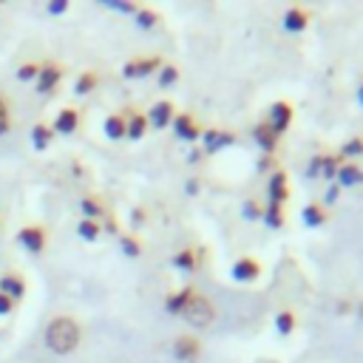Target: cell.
<instances>
[{
  "label": "cell",
  "instance_id": "6da1fadb",
  "mask_svg": "<svg viewBox=\"0 0 363 363\" xmlns=\"http://www.w3.org/2000/svg\"><path fill=\"white\" fill-rule=\"evenodd\" d=\"M45 343H48V349L57 352V354L71 352V349L79 343V329H77V323H74L71 318H54V320L48 323V329H45Z\"/></svg>",
  "mask_w": 363,
  "mask_h": 363
},
{
  "label": "cell",
  "instance_id": "7a4b0ae2",
  "mask_svg": "<svg viewBox=\"0 0 363 363\" xmlns=\"http://www.w3.org/2000/svg\"><path fill=\"white\" fill-rule=\"evenodd\" d=\"M182 315H184L193 326H207V323L213 320V306H210L201 295H190V301L184 303Z\"/></svg>",
  "mask_w": 363,
  "mask_h": 363
},
{
  "label": "cell",
  "instance_id": "3957f363",
  "mask_svg": "<svg viewBox=\"0 0 363 363\" xmlns=\"http://www.w3.org/2000/svg\"><path fill=\"white\" fill-rule=\"evenodd\" d=\"M20 244L28 250V252H40L43 244H45V235L40 227H23L20 230Z\"/></svg>",
  "mask_w": 363,
  "mask_h": 363
},
{
  "label": "cell",
  "instance_id": "277c9868",
  "mask_svg": "<svg viewBox=\"0 0 363 363\" xmlns=\"http://www.w3.org/2000/svg\"><path fill=\"white\" fill-rule=\"evenodd\" d=\"M57 79H60V71H57L54 65L37 71V91H40V94H48V91L57 85Z\"/></svg>",
  "mask_w": 363,
  "mask_h": 363
},
{
  "label": "cell",
  "instance_id": "5b68a950",
  "mask_svg": "<svg viewBox=\"0 0 363 363\" xmlns=\"http://www.w3.org/2000/svg\"><path fill=\"white\" fill-rule=\"evenodd\" d=\"M0 292H3L6 298H11V301H14V298H20V295L26 292V286H23V281H20V278L3 275V278H0Z\"/></svg>",
  "mask_w": 363,
  "mask_h": 363
},
{
  "label": "cell",
  "instance_id": "8992f818",
  "mask_svg": "<svg viewBox=\"0 0 363 363\" xmlns=\"http://www.w3.org/2000/svg\"><path fill=\"white\" fill-rule=\"evenodd\" d=\"M233 275H235V281H252L258 275V264L250 261V258H244V261H238L233 267Z\"/></svg>",
  "mask_w": 363,
  "mask_h": 363
},
{
  "label": "cell",
  "instance_id": "52a82bcc",
  "mask_svg": "<svg viewBox=\"0 0 363 363\" xmlns=\"http://www.w3.org/2000/svg\"><path fill=\"white\" fill-rule=\"evenodd\" d=\"M196 354H199V340H193V337H179L176 340V357L193 360Z\"/></svg>",
  "mask_w": 363,
  "mask_h": 363
},
{
  "label": "cell",
  "instance_id": "ba28073f",
  "mask_svg": "<svg viewBox=\"0 0 363 363\" xmlns=\"http://www.w3.org/2000/svg\"><path fill=\"white\" fill-rule=\"evenodd\" d=\"M255 139H258V145H261L264 150H272L275 142H278V133L272 130V125H258V128H255Z\"/></svg>",
  "mask_w": 363,
  "mask_h": 363
},
{
  "label": "cell",
  "instance_id": "9c48e42d",
  "mask_svg": "<svg viewBox=\"0 0 363 363\" xmlns=\"http://www.w3.org/2000/svg\"><path fill=\"white\" fill-rule=\"evenodd\" d=\"M156 65H159V60H142V62H128L122 74H125V77H145V74H147V71H153Z\"/></svg>",
  "mask_w": 363,
  "mask_h": 363
},
{
  "label": "cell",
  "instance_id": "30bf717a",
  "mask_svg": "<svg viewBox=\"0 0 363 363\" xmlns=\"http://www.w3.org/2000/svg\"><path fill=\"white\" fill-rule=\"evenodd\" d=\"M286 125H289V105H284V102L272 105V130L278 133V130H284Z\"/></svg>",
  "mask_w": 363,
  "mask_h": 363
},
{
  "label": "cell",
  "instance_id": "8fae6325",
  "mask_svg": "<svg viewBox=\"0 0 363 363\" xmlns=\"http://www.w3.org/2000/svg\"><path fill=\"white\" fill-rule=\"evenodd\" d=\"M284 26H286L289 31H301V28L306 26V14H303V11H298V9H289V11H286V17H284Z\"/></svg>",
  "mask_w": 363,
  "mask_h": 363
},
{
  "label": "cell",
  "instance_id": "7c38bea8",
  "mask_svg": "<svg viewBox=\"0 0 363 363\" xmlns=\"http://www.w3.org/2000/svg\"><path fill=\"white\" fill-rule=\"evenodd\" d=\"M176 133H179L182 139H196V136H199V130H196V125L190 122V116H176Z\"/></svg>",
  "mask_w": 363,
  "mask_h": 363
},
{
  "label": "cell",
  "instance_id": "4fadbf2b",
  "mask_svg": "<svg viewBox=\"0 0 363 363\" xmlns=\"http://www.w3.org/2000/svg\"><path fill=\"white\" fill-rule=\"evenodd\" d=\"M337 179H340V184H346V187H352V184H360V182H363V173H360L357 167H352V164H346V167H340V173H337Z\"/></svg>",
  "mask_w": 363,
  "mask_h": 363
},
{
  "label": "cell",
  "instance_id": "5bb4252c",
  "mask_svg": "<svg viewBox=\"0 0 363 363\" xmlns=\"http://www.w3.org/2000/svg\"><path fill=\"white\" fill-rule=\"evenodd\" d=\"M167 119H170V105H167V102L153 105V111H150V122H153L156 128H162V125H167Z\"/></svg>",
  "mask_w": 363,
  "mask_h": 363
},
{
  "label": "cell",
  "instance_id": "9a60e30c",
  "mask_svg": "<svg viewBox=\"0 0 363 363\" xmlns=\"http://www.w3.org/2000/svg\"><path fill=\"white\" fill-rule=\"evenodd\" d=\"M269 196H272V204H281V199L286 196L284 173H275V176H272V182H269Z\"/></svg>",
  "mask_w": 363,
  "mask_h": 363
},
{
  "label": "cell",
  "instance_id": "2e32d148",
  "mask_svg": "<svg viewBox=\"0 0 363 363\" xmlns=\"http://www.w3.org/2000/svg\"><path fill=\"white\" fill-rule=\"evenodd\" d=\"M77 128V113L74 111H62L60 116H57V130L60 133H71Z\"/></svg>",
  "mask_w": 363,
  "mask_h": 363
},
{
  "label": "cell",
  "instance_id": "e0dca14e",
  "mask_svg": "<svg viewBox=\"0 0 363 363\" xmlns=\"http://www.w3.org/2000/svg\"><path fill=\"white\" fill-rule=\"evenodd\" d=\"M105 133H108V139L125 136V122H122L119 116H108V119H105Z\"/></svg>",
  "mask_w": 363,
  "mask_h": 363
},
{
  "label": "cell",
  "instance_id": "ac0fdd59",
  "mask_svg": "<svg viewBox=\"0 0 363 363\" xmlns=\"http://www.w3.org/2000/svg\"><path fill=\"white\" fill-rule=\"evenodd\" d=\"M303 221H306L309 227H318V224L323 221V210H320L318 204H309V207H303Z\"/></svg>",
  "mask_w": 363,
  "mask_h": 363
},
{
  "label": "cell",
  "instance_id": "d6986e66",
  "mask_svg": "<svg viewBox=\"0 0 363 363\" xmlns=\"http://www.w3.org/2000/svg\"><path fill=\"white\" fill-rule=\"evenodd\" d=\"M190 295H193L190 289H184V292H176V295L167 301V312H182V309H184V303L190 301Z\"/></svg>",
  "mask_w": 363,
  "mask_h": 363
},
{
  "label": "cell",
  "instance_id": "ffe728a7",
  "mask_svg": "<svg viewBox=\"0 0 363 363\" xmlns=\"http://www.w3.org/2000/svg\"><path fill=\"white\" fill-rule=\"evenodd\" d=\"M125 133H128L130 139H139V136L145 133V119H142V116H130V122H128Z\"/></svg>",
  "mask_w": 363,
  "mask_h": 363
},
{
  "label": "cell",
  "instance_id": "44dd1931",
  "mask_svg": "<svg viewBox=\"0 0 363 363\" xmlns=\"http://www.w3.org/2000/svg\"><path fill=\"white\" fill-rule=\"evenodd\" d=\"M31 139H34V147H45L48 139H51V130H48L45 125H37V128L31 130Z\"/></svg>",
  "mask_w": 363,
  "mask_h": 363
},
{
  "label": "cell",
  "instance_id": "7402d4cb",
  "mask_svg": "<svg viewBox=\"0 0 363 363\" xmlns=\"http://www.w3.org/2000/svg\"><path fill=\"white\" fill-rule=\"evenodd\" d=\"M230 142H233V136H227V133H207V150H218Z\"/></svg>",
  "mask_w": 363,
  "mask_h": 363
},
{
  "label": "cell",
  "instance_id": "603a6c76",
  "mask_svg": "<svg viewBox=\"0 0 363 363\" xmlns=\"http://www.w3.org/2000/svg\"><path fill=\"white\" fill-rule=\"evenodd\" d=\"M264 221H267L269 227H281V207H278V204H269L267 213H264Z\"/></svg>",
  "mask_w": 363,
  "mask_h": 363
},
{
  "label": "cell",
  "instance_id": "cb8c5ba5",
  "mask_svg": "<svg viewBox=\"0 0 363 363\" xmlns=\"http://www.w3.org/2000/svg\"><path fill=\"white\" fill-rule=\"evenodd\" d=\"M94 82H96L94 74H82V77L77 79V94H88V91L94 88Z\"/></svg>",
  "mask_w": 363,
  "mask_h": 363
},
{
  "label": "cell",
  "instance_id": "d4e9b609",
  "mask_svg": "<svg viewBox=\"0 0 363 363\" xmlns=\"http://www.w3.org/2000/svg\"><path fill=\"white\" fill-rule=\"evenodd\" d=\"M173 264H176V267H182V269H193V264H196V261H193V252H190V250H184V252H179V255L173 258Z\"/></svg>",
  "mask_w": 363,
  "mask_h": 363
},
{
  "label": "cell",
  "instance_id": "484cf974",
  "mask_svg": "<svg viewBox=\"0 0 363 363\" xmlns=\"http://www.w3.org/2000/svg\"><path fill=\"white\" fill-rule=\"evenodd\" d=\"M96 233H99V227H96L94 221H82V224H79V235H82V238L91 241V238H96Z\"/></svg>",
  "mask_w": 363,
  "mask_h": 363
},
{
  "label": "cell",
  "instance_id": "4316f807",
  "mask_svg": "<svg viewBox=\"0 0 363 363\" xmlns=\"http://www.w3.org/2000/svg\"><path fill=\"white\" fill-rule=\"evenodd\" d=\"M136 20H139V26H142V28H150V26L156 23V14L142 9V11H136Z\"/></svg>",
  "mask_w": 363,
  "mask_h": 363
},
{
  "label": "cell",
  "instance_id": "83f0119b",
  "mask_svg": "<svg viewBox=\"0 0 363 363\" xmlns=\"http://www.w3.org/2000/svg\"><path fill=\"white\" fill-rule=\"evenodd\" d=\"M275 323H278V332H284V335H286V332L292 329V315H289V312H281Z\"/></svg>",
  "mask_w": 363,
  "mask_h": 363
},
{
  "label": "cell",
  "instance_id": "f1b7e54d",
  "mask_svg": "<svg viewBox=\"0 0 363 363\" xmlns=\"http://www.w3.org/2000/svg\"><path fill=\"white\" fill-rule=\"evenodd\" d=\"M159 82H162V85H173V82H176V68H162Z\"/></svg>",
  "mask_w": 363,
  "mask_h": 363
},
{
  "label": "cell",
  "instance_id": "f546056e",
  "mask_svg": "<svg viewBox=\"0 0 363 363\" xmlns=\"http://www.w3.org/2000/svg\"><path fill=\"white\" fill-rule=\"evenodd\" d=\"M343 153H349V156H357V153H363V142H360V139L349 142V145L343 147Z\"/></svg>",
  "mask_w": 363,
  "mask_h": 363
},
{
  "label": "cell",
  "instance_id": "4dcf8cb0",
  "mask_svg": "<svg viewBox=\"0 0 363 363\" xmlns=\"http://www.w3.org/2000/svg\"><path fill=\"white\" fill-rule=\"evenodd\" d=\"M318 170H320L323 176H332V173H335V162H332V159H320V162H318Z\"/></svg>",
  "mask_w": 363,
  "mask_h": 363
},
{
  "label": "cell",
  "instance_id": "1f68e13d",
  "mask_svg": "<svg viewBox=\"0 0 363 363\" xmlns=\"http://www.w3.org/2000/svg\"><path fill=\"white\" fill-rule=\"evenodd\" d=\"M122 250H125L128 255H139V244H136L133 238H122Z\"/></svg>",
  "mask_w": 363,
  "mask_h": 363
},
{
  "label": "cell",
  "instance_id": "d6a6232c",
  "mask_svg": "<svg viewBox=\"0 0 363 363\" xmlns=\"http://www.w3.org/2000/svg\"><path fill=\"white\" fill-rule=\"evenodd\" d=\"M37 71H40L37 65H23L17 74H20V79H31V77H37Z\"/></svg>",
  "mask_w": 363,
  "mask_h": 363
},
{
  "label": "cell",
  "instance_id": "836d02e7",
  "mask_svg": "<svg viewBox=\"0 0 363 363\" xmlns=\"http://www.w3.org/2000/svg\"><path fill=\"white\" fill-rule=\"evenodd\" d=\"M105 6L119 9V11H133V6H130V3H122V0H105Z\"/></svg>",
  "mask_w": 363,
  "mask_h": 363
},
{
  "label": "cell",
  "instance_id": "e575fe53",
  "mask_svg": "<svg viewBox=\"0 0 363 363\" xmlns=\"http://www.w3.org/2000/svg\"><path fill=\"white\" fill-rule=\"evenodd\" d=\"M65 9H68V3H65V0H54V3L48 6V11H51V14H62Z\"/></svg>",
  "mask_w": 363,
  "mask_h": 363
},
{
  "label": "cell",
  "instance_id": "d590c367",
  "mask_svg": "<svg viewBox=\"0 0 363 363\" xmlns=\"http://www.w3.org/2000/svg\"><path fill=\"white\" fill-rule=\"evenodd\" d=\"M82 213H85V216H96V213H99V207H96L91 199H85V201H82Z\"/></svg>",
  "mask_w": 363,
  "mask_h": 363
},
{
  "label": "cell",
  "instance_id": "8d00e7d4",
  "mask_svg": "<svg viewBox=\"0 0 363 363\" xmlns=\"http://www.w3.org/2000/svg\"><path fill=\"white\" fill-rule=\"evenodd\" d=\"M244 216H247V218H258V216H261V210H258L255 204H250V201H247V204H244Z\"/></svg>",
  "mask_w": 363,
  "mask_h": 363
},
{
  "label": "cell",
  "instance_id": "74e56055",
  "mask_svg": "<svg viewBox=\"0 0 363 363\" xmlns=\"http://www.w3.org/2000/svg\"><path fill=\"white\" fill-rule=\"evenodd\" d=\"M11 309V298H6L3 292H0V315H6Z\"/></svg>",
  "mask_w": 363,
  "mask_h": 363
},
{
  "label": "cell",
  "instance_id": "f35d334b",
  "mask_svg": "<svg viewBox=\"0 0 363 363\" xmlns=\"http://www.w3.org/2000/svg\"><path fill=\"white\" fill-rule=\"evenodd\" d=\"M6 125H9V116H6V105L0 102V133L6 130Z\"/></svg>",
  "mask_w": 363,
  "mask_h": 363
},
{
  "label": "cell",
  "instance_id": "ab89813d",
  "mask_svg": "<svg viewBox=\"0 0 363 363\" xmlns=\"http://www.w3.org/2000/svg\"><path fill=\"white\" fill-rule=\"evenodd\" d=\"M360 102H363V88H360Z\"/></svg>",
  "mask_w": 363,
  "mask_h": 363
},
{
  "label": "cell",
  "instance_id": "60d3db41",
  "mask_svg": "<svg viewBox=\"0 0 363 363\" xmlns=\"http://www.w3.org/2000/svg\"><path fill=\"white\" fill-rule=\"evenodd\" d=\"M360 315H363V306H360Z\"/></svg>",
  "mask_w": 363,
  "mask_h": 363
}]
</instances>
